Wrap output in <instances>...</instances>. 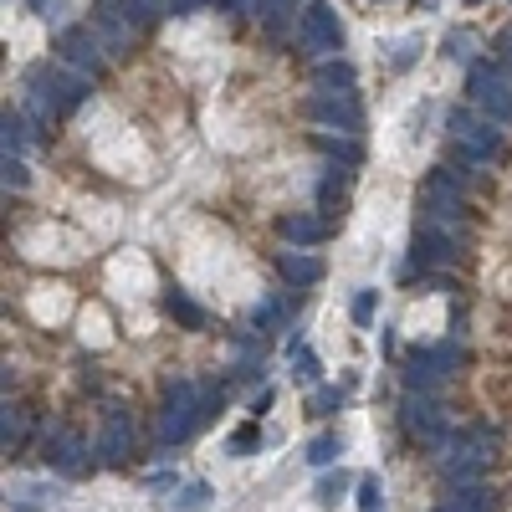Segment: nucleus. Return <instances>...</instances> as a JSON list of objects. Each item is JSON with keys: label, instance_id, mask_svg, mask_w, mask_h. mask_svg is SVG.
<instances>
[{"label": "nucleus", "instance_id": "72a5a7b5", "mask_svg": "<svg viewBox=\"0 0 512 512\" xmlns=\"http://www.w3.org/2000/svg\"><path fill=\"white\" fill-rule=\"evenodd\" d=\"M497 52H502V67H507V72H512V26H507V31H502V41H497Z\"/></svg>", "mask_w": 512, "mask_h": 512}, {"label": "nucleus", "instance_id": "412c9836", "mask_svg": "<svg viewBox=\"0 0 512 512\" xmlns=\"http://www.w3.org/2000/svg\"><path fill=\"white\" fill-rule=\"evenodd\" d=\"M338 451H344V446H338V436H313V441H308V461H313V466H333Z\"/></svg>", "mask_w": 512, "mask_h": 512}, {"label": "nucleus", "instance_id": "39448f33", "mask_svg": "<svg viewBox=\"0 0 512 512\" xmlns=\"http://www.w3.org/2000/svg\"><path fill=\"white\" fill-rule=\"evenodd\" d=\"M103 52H108V41L98 36V26H62V36H57V57L88 77L103 72Z\"/></svg>", "mask_w": 512, "mask_h": 512}, {"label": "nucleus", "instance_id": "aec40b11", "mask_svg": "<svg viewBox=\"0 0 512 512\" xmlns=\"http://www.w3.org/2000/svg\"><path fill=\"white\" fill-rule=\"evenodd\" d=\"M21 436H26V410L21 405H6V410H0V441H6V451L21 446Z\"/></svg>", "mask_w": 512, "mask_h": 512}, {"label": "nucleus", "instance_id": "1a4fd4ad", "mask_svg": "<svg viewBox=\"0 0 512 512\" xmlns=\"http://www.w3.org/2000/svg\"><path fill=\"white\" fill-rule=\"evenodd\" d=\"M400 420L410 425V431H415L420 441H431V446L446 436V410H441L431 395H415V390H410V400L400 405Z\"/></svg>", "mask_w": 512, "mask_h": 512}, {"label": "nucleus", "instance_id": "e433bc0d", "mask_svg": "<svg viewBox=\"0 0 512 512\" xmlns=\"http://www.w3.org/2000/svg\"><path fill=\"white\" fill-rule=\"evenodd\" d=\"M221 6H226V11H241V6H246V0H221Z\"/></svg>", "mask_w": 512, "mask_h": 512}, {"label": "nucleus", "instance_id": "f03ea898", "mask_svg": "<svg viewBox=\"0 0 512 512\" xmlns=\"http://www.w3.org/2000/svg\"><path fill=\"white\" fill-rule=\"evenodd\" d=\"M200 420V390L190 379L164 384V415H159V441H185Z\"/></svg>", "mask_w": 512, "mask_h": 512}, {"label": "nucleus", "instance_id": "ddd939ff", "mask_svg": "<svg viewBox=\"0 0 512 512\" xmlns=\"http://www.w3.org/2000/svg\"><path fill=\"white\" fill-rule=\"evenodd\" d=\"M277 267H282V277H287L292 287H313V282H323V262H318V256H308L303 246H287V251L277 256Z\"/></svg>", "mask_w": 512, "mask_h": 512}, {"label": "nucleus", "instance_id": "0eeeda50", "mask_svg": "<svg viewBox=\"0 0 512 512\" xmlns=\"http://www.w3.org/2000/svg\"><path fill=\"white\" fill-rule=\"evenodd\" d=\"M308 118L323 123V128H333V134H338V128H344V134H359V123H364L354 93H344V88H338V93H328V88L313 93V98H308Z\"/></svg>", "mask_w": 512, "mask_h": 512}, {"label": "nucleus", "instance_id": "dca6fc26", "mask_svg": "<svg viewBox=\"0 0 512 512\" xmlns=\"http://www.w3.org/2000/svg\"><path fill=\"white\" fill-rule=\"evenodd\" d=\"M164 313L175 318L180 328H190V333H200V328H205V313L190 303V297H185L180 287H169V292H164Z\"/></svg>", "mask_w": 512, "mask_h": 512}, {"label": "nucleus", "instance_id": "c9c22d12", "mask_svg": "<svg viewBox=\"0 0 512 512\" xmlns=\"http://www.w3.org/2000/svg\"><path fill=\"white\" fill-rule=\"evenodd\" d=\"M267 405H272V390H262V395L251 400V415H267Z\"/></svg>", "mask_w": 512, "mask_h": 512}, {"label": "nucleus", "instance_id": "6e6552de", "mask_svg": "<svg viewBox=\"0 0 512 512\" xmlns=\"http://www.w3.org/2000/svg\"><path fill=\"white\" fill-rule=\"evenodd\" d=\"M451 134H456V144L466 149V154H477V159H492L497 149H502V134H497V118L492 123H482V118H472V113H451Z\"/></svg>", "mask_w": 512, "mask_h": 512}, {"label": "nucleus", "instance_id": "4468645a", "mask_svg": "<svg viewBox=\"0 0 512 512\" xmlns=\"http://www.w3.org/2000/svg\"><path fill=\"white\" fill-rule=\"evenodd\" d=\"M277 236L287 246H318L328 236V221H318V216H277Z\"/></svg>", "mask_w": 512, "mask_h": 512}, {"label": "nucleus", "instance_id": "4c0bfd02", "mask_svg": "<svg viewBox=\"0 0 512 512\" xmlns=\"http://www.w3.org/2000/svg\"><path fill=\"white\" fill-rule=\"evenodd\" d=\"M472 6H477V0H472Z\"/></svg>", "mask_w": 512, "mask_h": 512}, {"label": "nucleus", "instance_id": "2f4dec72", "mask_svg": "<svg viewBox=\"0 0 512 512\" xmlns=\"http://www.w3.org/2000/svg\"><path fill=\"white\" fill-rule=\"evenodd\" d=\"M31 6H36L41 21H62V6H67V0H31Z\"/></svg>", "mask_w": 512, "mask_h": 512}, {"label": "nucleus", "instance_id": "f704fd0d", "mask_svg": "<svg viewBox=\"0 0 512 512\" xmlns=\"http://www.w3.org/2000/svg\"><path fill=\"white\" fill-rule=\"evenodd\" d=\"M338 487H344V477H323V482H318V497L328 502V497H338Z\"/></svg>", "mask_w": 512, "mask_h": 512}, {"label": "nucleus", "instance_id": "393cba45", "mask_svg": "<svg viewBox=\"0 0 512 512\" xmlns=\"http://www.w3.org/2000/svg\"><path fill=\"white\" fill-rule=\"evenodd\" d=\"M256 446H262V431H256V420H251V425H241V431L226 441V451H231V456H251Z\"/></svg>", "mask_w": 512, "mask_h": 512}, {"label": "nucleus", "instance_id": "6ab92c4d", "mask_svg": "<svg viewBox=\"0 0 512 512\" xmlns=\"http://www.w3.org/2000/svg\"><path fill=\"white\" fill-rule=\"evenodd\" d=\"M0 139H6V154L26 149V139H31V123H26L21 113H11V108H6V118H0Z\"/></svg>", "mask_w": 512, "mask_h": 512}, {"label": "nucleus", "instance_id": "9b49d317", "mask_svg": "<svg viewBox=\"0 0 512 512\" xmlns=\"http://www.w3.org/2000/svg\"><path fill=\"white\" fill-rule=\"evenodd\" d=\"M410 251H415L420 267H456V262H461V256H456V241H451L446 231H436V226H420Z\"/></svg>", "mask_w": 512, "mask_h": 512}, {"label": "nucleus", "instance_id": "7c9ffc66", "mask_svg": "<svg viewBox=\"0 0 512 512\" xmlns=\"http://www.w3.org/2000/svg\"><path fill=\"white\" fill-rule=\"evenodd\" d=\"M139 21H154V16H169V0H134Z\"/></svg>", "mask_w": 512, "mask_h": 512}, {"label": "nucleus", "instance_id": "f257e3e1", "mask_svg": "<svg viewBox=\"0 0 512 512\" xmlns=\"http://www.w3.org/2000/svg\"><path fill=\"white\" fill-rule=\"evenodd\" d=\"M512 72L497 62H472V77H466V93H472V103L477 108H487L497 123H512V82H507Z\"/></svg>", "mask_w": 512, "mask_h": 512}, {"label": "nucleus", "instance_id": "20e7f679", "mask_svg": "<svg viewBox=\"0 0 512 512\" xmlns=\"http://www.w3.org/2000/svg\"><path fill=\"white\" fill-rule=\"evenodd\" d=\"M297 41H303L308 52H338L344 47V21L328 0H308L303 6V21H297Z\"/></svg>", "mask_w": 512, "mask_h": 512}, {"label": "nucleus", "instance_id": "a878e982", "mask_svg": "<svg viewBox=\"0 0 512 512\" xmlns=\"http://www.w3.org/2000/svg\"><path fill=\"white\" fill-rule=\"evenodd\" d=\"M318 144L333 154V159H344V164H359V144L354 139H333V128H328V134H318Z\"/></svg>", "mask_w": 512, "mask_h": 512}, {"label": "nucleus", "instance_id": "c756f323", "mask_svg": "<svg viewBox=\"0 0 512 512\" xmlns=\"http://www.w3.org/2000/svg\"><path fill=\"white\" fill-rule=\"evenodd\" d=\"M344 405V390H318L313 395V415H328V410H338Z\"/></svg>", "mask_w": 512, "mask_h": 512}, {"label": "nucleus", "instance_id": "c85d7f7f", "mask_svg": "<svg viewBox=\"0 0 512 512\" xmlns=\"http://www.w3.org/2000/svg\"><path fill=\"white\" fill-rule=\"evenodd\" d=\"M415 52H420V36H405V41H395V52H390V67H395V72H405V67L415 62Z\"/></svg>", "mask_w": 512, "mask_h": 512}, {"label": "nucleus", "instance_id": "b1692460", "mask_svg": "<svg viewBox=\"0 0 512 512\" xmlns=\"http://www.w3.org/2000/svg\"><path fill=\"white\" fill-rule=\"evenodd\" d=\"M292 369L303 374V379H323V364H318V354L308 344H292Z\"/></svg>", "mask_w": 512, "mask_h": 512}, {"label": "nucleus", "instance_id": "7ed1b4c3", "mask_svg": "<svg viewBox=\"0 0 512 512\" xmlns=\"http://www.w3.org/2000/svg\"><path fill=\"white\" fill-rule=\"evenodd\" d=\"M497 456V436L492 431H461L446 446V477H482Z\"/></svg>", "mask_w": 512, "mask_h": 512}, {"label": "nucleus", "instance_id": "473e14b6", "mask_svg": "<svg viewBox=\"0 0 512 512\" xmlns=\"http://www.w3.org/2000/svg\"><path fill=\"white\" fill-rule=\"evenodd\" d=\"M205 497H210V487H185V492H180V502H175V507H200V502H205Z\"/></svg>", "mask_w": 512, "mask_h": 512}, {"label": "nucleus", "instance_id": "f3484780", "mask_svg": "<svg viewBox=\"0 0 512 512\" xmlns=\"http://www.w3.org/2000/svg\"><path fill=\"white\" fill-rule=\"evenodd\" d=\"M52 461H57V472H62V477H82V472H88V451H82V441H72V436L57 441Z\"/></svg>", "mask_w": 512, "mask_h": 512}, {"label": "nucleus", "instance_id": "cd10ccee", "mask_svg": "<svg viewBox=\"0 0 512 512\" xmlns=\"http://www.w3.org/2000/svg\"><path fill=\"white\" fill-rule=\"evenodd\" d=\"M287 6H292V0H246L241 11H246V16H262V21H277Z\"/></svg>", "mask_w": 512, "mask_h": 512}, {"label": "nucleus", "instance_id": "4be33fe9", "mask_svg": "<svg viewBox=\"0 0 512 512\" xmlns=\"http://www.w3.org/2000/svg\"><path fill=\"white\" fill-rule=\"evenodd\" d=\"M0 180H6V190H26L31 185V169L16 154H6V159H0Z\"/></svg>", "mask_w": 512, "mask_h": 512}, {"label": "nucleus", "instance_id": "423d86ee", "mask_svg": "<svg viewBox=\"0 0 512 512\" xmlns=\"http://www.w3.org/2000/svg\"><path fill=\"white\" fill-rule=\"evenodd\" d=\"M93 26L108 41V52H128V47H134V31H139L134 0H98V6H93Z\"/></svg>", "mask_w": 512, "mask_h": 512}, {"label": "nucleus", "instance_id": "5701e85b", "mask_svg": "<svg viewBox=\"0 0 512 512\" xmlns=\"http://www.w3.org/2000/svg\"><path fill=\"white\" fill-rule=\"evenodd\" d=\"M374 313H379V292H369V287H364V292H354V308H349V318H354L359 328H369V323H374Z\"/></svg>", "mask_w": 512, "mask_h": 512}, {"label": "nucleus", "instance_id": "bb28decb", "mask_svg": "<svg viewBox=\"0 0 512 512\" xmlns=\"http://www.w3.org/2000/svg\"><path fill=\"white\" fill-rule=\"evenodd\" d=\"M359 507H364V512H379V507H384V492H379V477H369V472L359 477Z\"/></svg>", "mask_w": 512, "mask_h": 512}, {"label": "nucleus", "instance_id": "f8f14e48", "mask_svg": "<svg viewBox=\"0 0 512 512\" xmlns=\"http://www.w3.org/2000/svg\"><path fill=\"white\" fill-rule=\"evenodd\" d=\"M441 507H446V512H487V507H492V492L477 487L472 477H451V482L441 487Z\"/></svg>", "mask_w": 512, "mask_h": 512}, {"label": "nucleus", "instance_id": "a211bd4d", "mask_svg": "<svg viewBox=\"0 0 512 512\" xmlns=\"http://www.w3.org/2000/svg\"><path fill=\"white\" fill-rule=\"evenodd\" d=\"M313 82H318V88H344V93H354V67H349V62H318V67H313Z\"/></svg>", "mask_w": 512, "mask_h": 512}, {"label": "nucleus", "instance_id": "2eb2a0df", "mask_svg": "<svg viewBox=\"0 0 512 512\" xmlns=\"http://www.w3.org/2000/svg\"><path fill=\"white\" fill-rule=\"evenodd\" d=\"M128 436H134V420H128L123 410H113V415H108V425H103L98 456H103V461H123V456H128Z\"/></svg>", "mask_w": 512, "mask_h": 512}, {"label": "nucleus", "instance_id": "9d476101", "mask_svg": "<svg viewBox=\"0 0 512 512\" xmlns=\"http://www.w3.org/2000/svg\"><path fill=\"white\" fill-rule=\"evenodd\" d=\"M461 364V349L456 344H441V349H431V354H415L410 364H405V384L410 390H431V384L441 379V374H451Z\"/></svg>", "mask_w": 512, "mask_h": 512}]
</instances>
